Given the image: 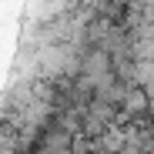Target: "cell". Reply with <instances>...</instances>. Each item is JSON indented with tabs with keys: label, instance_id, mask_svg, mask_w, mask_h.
<instances>
[{
	"label": "cell",
	"instance_id": "cell-1",
	"mask_svg": "<svg viewBox=\"0 0 154 154\" xmlns=\"http://www.w3.org/2000/svg\"><path fill=\"white\" fill-rule=\"evenodd\" d=\"M141 81H147L151 87H154V64H137V70H134Z\"/></svg>",
	"mask_w": 154,
	"mask_h": 154
}]
</instances>
